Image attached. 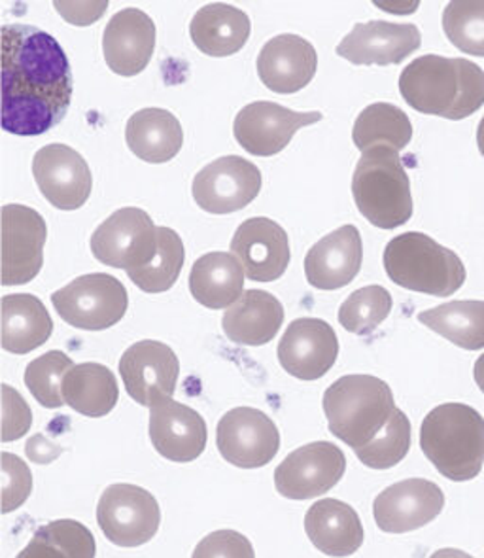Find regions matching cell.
<instances>
[{
    "instance_id": "cell-22",
    "label": "cell",
    "mask_w": 484,
    "mask_h": 558,
    "mask_svg": "<svg viewBox=\"0 0 484 558\" xmlns=\"http://www.w3.org/2000/svg\"><path fill=\"white\" fill-rule=\"evenodd\" d=\"M257 74L267 89L292 95L313 82L318 53L313 44L298 35H278L257 56Z\"/></svg>"
},
{
    "instance_id": "cell-39",
    "label": "cell",
    "mask_w": 484,
    "mask_h": 558,
    "mask_svg": "<svg viewBox=\"0 0 484 558\" xmlns=\"http://www.w3.org/2000/svg\"><path fill=\"white\" fill-rule=\"evenodd\" d=\"M74 367L64 352L50 351L33 360L25 369V387L43 408L59 409L64 405L63 383Z\"/></svg>"
},
{
    "instance_id": "cell-4",
    "label": "cell",
    "mask_w": 484,
    "mask_h": 558,
    "mask_svg": "<svg viewBox=\"0 0 484 558\" xmlns=\"http://www.w3.org/2000/svg\"><path fill=\"white\" fill-rule=\"evenodd\" d=\"M383 262L394 284L419 294L449 298L465 282L460 256L419 231L394 236L386 244Z\"/></svg>"
},
{
    "instance_id": "cell-38",
    "label": "cell",
    "mask_w": 484,
    "mask_h": 558,
    "mask_svg": "<svg viewBox=\"0 0 484 558\" xmlns=\"http://www.w3.org/2000/svg\"><path fill=\"white\" fill-rule=\"evenodd\" d=\"M411 449V423L401 409L396 408L390 421L373 441L358 449L356 457L371 470H390L406 459Z\"/></svg>"
},
{
    "instance_id": "cell-16",
    "label": "cell",
    "mask_w": 484,
    "mask_h": 558,
    "mask_svg": "<svg viewBox=\"0 0 484 558\" xmlns=\"http://www.w3.org/2000/svg\"><path fill=\"white\" fill-rule=\"evenodd\" d=\"M399 92L409 107L450 120L460 95V59L422 56L403 69Z\"/></svg>"
},
{
    "instance_id": "cell-9",
    "label": "cell",
    "mask_w": 484,
    "mask_h": 558,
    "mask_svg": "<svg viewBox=\"0 0 484 558\" xmlns=\"http://www.w3.org/2000/svg\"><path fill=\"white\" fill-rule=\"evenodd\" d=\"M221 459L241 470L269 464L280 449V432L271 416L254 408H235L221 416L216 429Z\"/></svg>"
},
{
    "instance_id": "cell-7",
    "label": "cell",
    "mask_w": 484,
    "mask_h": 558,
    "mask_svg": "<svg viewBox=\"0 0 484 558\" xmlns=\"http://www.w3.org/2000/svg\"><path fill=\"white\" fill-rule=\"evenodd\" d=\"M157 226L143 208L116 210L95 230L89 241L93 256L100 264L131 272L143 269L156 256Z\"/></svg>"
},
{
    "instance_id": "cell-36",
    "label": "cell",
    "mask_w": 484,
    "mask_h": 558,
    "mask_svg": "<svg viewBox=\"0 0 484 558\" xmlns=\"http://www.w3.org/2000/svg\"><path fill=\"white\" fill-rule=\"evenodd\" d=\"M392 305V294L385 287L360 288L342 301L339 324L350 333L370 336L390 316Z\"/></svg>"
},
{
    "instance_id": "cell-13",
    "label": "cell",
    "mask_w": 484,
    "mask_h": 558,
    "mask_svg": "<svg viewBox=\"0 0 484 558\" xmlns=\"http://www.w3.org/2000/svg\"><path fill=\"white\" fill-rule=\"evenodd\" d=\"M120 375L128 395L144 408L172 400L180 377L179 356L161 341H138L123 352Z\"/></svg>"
},
{
    "instance_id": "cell-12",
    "label": "cell",
    "mask_w": 484,
    "mask_h": 558,
    "mask_svg": "<svg viewBox=\"0 0 484 558\" xmlns=\"http://www.w3.org/2000/svg\"><path fill=\"white\" fill-rule=\"evenodd\" d=\"M48 226L35 208L2 207V287H22L36 279L44 264Z\"/></svg>"
},
{
    "instance_id": "cell-44",
    "label": "cell",
    "mask_w": 484,
    "mask_h": 558,
    "mask_svg": "<svg viewBox=\"0 0 484 558\" xmlns=\"http://www.w3.org/2000/svg\"><path fill=\"white\" fill-rule=\"evenodd\" d=\"M59 14L63 15L71 25H92L99 22L108 10V2H53Z\"/></svg>"
},
{
    "instance_id": "cell-42",
    "label": "cell",
    "mask_w": 484,
    "mask_h": 558,
    "mask_svg": "<svg viewBox=\"0 0 484 558\" xmlns=\"http://www.w3.org/2000/svg\"><path fill=\"white\" fill-rule=\"evenodd\" d=\"M484 105V71L468 59H460V95L450 120H465Z\"/></svg>"
},
{
    "instance_id": "cell-20",
    "label": "cell",
    "mask_w": 484,
    "mask_h": 558,
    "mask_svg": "<svg viewBox=\"0 0 484 558\" xmlns=\"http://www.w3.org/2000/svg\"><path fill=\"white\" fill-rule=\"evenodd\" d=\"M231 252L241 262L244 275L256 282L280 279L292 259L285 228L265 216L250 218L237 228Z\"/></svg>"
},
{
    "instance_id": "cell-34",
    "label": "cell",
    "mask_w": 484,
    "mask_h": 558,
    "mask_svg": "<svg viewBox=\"0 0 484 558\" xmlns=\"http://www.w3.org/2000/svg\"><path fill=\"white\" fill-rule=\"evenodd\" d=\"M97 544L86 524L59 519L36 530L27 547L15 558H95Z\"/></svg>"
},
{
    "instance_id": "cell-5",
    "label": "cell",
    "mask_w": 484,
    "mask_h": 558,
    "mask_svg": "<svg viewBox=\"0 0 484 558\" xmlns=\"http://www.w3.org/2000/svg\"><path fill=\"white\" fill-rule=\"evenodd\" d=\"M360 215L380 230H396L413 216V195L399 151L386 146L363 151L352 177Z\"/></svg>"
},
{
    "instance_id": "cell-21",
    "label": "cell",
    "mask_w": 484,
    "mask_h": 558,
    "mask_svg": "<svg viewBox=\"0 0 484 558\" xmlns=\"http://www.w3.org/2000/svg\"><path fill=\"white\" fill-rule=\"evenodd\" d=\"M156 50V23L138 8H125L110 17L102 36V53L110 71L131 78L150 65Z\"/></svg>"
},
{
    "instance_id": "cell-43",
    "label": "cell",
    "mask_w": 484,
    "mask_h": 558,
    "mask_svg": "<svg viewBox=\"0 0 484 558\" xmlns=\"http://www.w3.org/2000/svg\"><path fill=\"white\" fill-rule=\"evenodd\" d=\"M31 424L33 413L27 401L10 385H2V441L10 444L25 436Z\"/></svg>"
},
{
    "instance_id": "cell-17",
    "label": "cell",
    "mask_w": 484,
    "mask_h": 558,
    "mask_svg": "<svg viewBox=\"0 0 484 558\" xmlns=\"http://www.w3.org/2000/svg\"><path fill=\"white\" fill-rule=\"evenodd\" d=\"M286 373L300 380H318L334 367L339 356L335 329L320 318L293 320L277 349Z\"/></svg>"
},
{
    "instance_id": "cell-46",
    "label": "cell",
    "mask_w": 484,
    "mask_h": 558,
    "mask_svg": "<svg viewBox=\"0 0 484 558\" xmlns=\"http://www.w3.org/2000/svg\"><path fill=\"white\" fill-rule=\"evenodd\" d=\"M473 377H475V383H477V387L481 388V392L484 395V354H481L477 362H475Z\"/></svg>"
},
{
    "instance_id": "cell-15",
    "label": "cell",
    "mask_w": 484,
    "mask_h": 558,
    "mask_svg": "<svg viewBox=\"0 0 484 558\" xmlns=\"http://www.w3.org/2000/svg\"><path fill=\"white\" fill-rule=\"evenodd\" d=\"M33 177L40 194L59 210H78L92 195V169L66 144H48L36 151Z\"/></svg>"
},
{
    "instance_id": "cell-47",
    "label": "cell",
    "mask_w": 484,
    "mask_h": 558,
    "mask_svg": "<svg viewBox=\"0 0 484 558\" xmlns=\"http://www.w3.org/2000/svg\"><path fill=\"white\" fill-rule=\"evenodd\" d=\"M429 558H473L468 553L460 551V549H439L435 551Z\"/></svg>"
},
{
    "instance_id": "cell-27",
    "label": "cell",
    "mask_w": 484,
    "mask_h": 558,
    "mask_svg": "<svg viewBox=\"0 0 484 558\" xmlns=\"http://www.w3.org/2000/svg\"><path fill=\"white\" fill-rule=\"evenodd\" d=\"M252 23L246 12L223 2L201 8L190 23L195 48L210 58L235 56L246 46Z\"/></svg>"
},
{
    "instance_id": "cell-14",
    "label": "cell",
    "mask_w": 484,
    "mask_h": 558,
    "mask_svg": "<svg viewBox=\"0 0 484 558\" xmlns=\"http://www.w3.org/2000/svg\"><path fill=\"white\" fill-rule=\"evenodd\" d=\"M322 112H293L269 100L250 102L237 114L233 135L252 156L271 158L292 143L303 128L320 122Z\"/></svg>"
},
{
    "instance_id": "cell-33",
    "label": "cell",
    "mask_w": 484,
    "mask_h": 558,
    "mask_svg": "<svg viewBox=\"0 0 484 558\" xmlns=\"http://www.w3.org/2000/svg\"><path fill=\"white\" fill-rule=\"evenodd\" d=\"M411 138L413 125L409 116L390 102H373L363 108L352 130V141L362 154L378 146L396 151L403 150L411 143Z\"/></svg>"
},
{
    "instance_id": "cell-1",
    "label": "cell",
    "mask_w": 484,
    "mask_h": 558,
    "mask_svg": "<svg viewBox=\"0 0 484 558\" xmlns=\"http://www.w3.org/2000/svg\"><path fill=\"white\" fill-rule=\"evenodd\" d=\"M72 102V71L61 44L33 25L2 27V128L44 135L63 122Z\"/></svg>"
},
{
    "instance_id": "cell-23",
    "label": "cell",
    "mask_w": 484,
    "mask_h": 558,
    "mask_svg": "<svg viewBox=\"0 0 484 558\" xmlns=\"http://www.w3.org/2000/svg\"><path fill=\"white\" fill-rule=\"evenodd\" d=\"M150 439L164 459L193 462L207 447V423L195 409L165 400L150 409Z\"/></svg>"
},
{
    "instance_id": "cell-24",
    "label": "cell",
    "mask_w": 484,
    "mask_h": 558,
    "mask_svg": "<svg viewBox=\"0 0 484 558\" xmlns=\"http://www.w3.org/2000/svg\"><path fill=\"white\" fill-rule=\"evenodd\" d=\"M362 235L356 226H341L320 239L305 258V277L318 290L349 287L362 269Z\"/></svg>"
},
{
    "instance_id": "cell-3",
    "label": "cell",
    "mask_w": 484,
    "mask_h": 558,
    "mask_svg": "<svg viewBox=\"0 0 484 558\" xmlns=\"http://www.w3.org/2000/svg\"><path fill=\"white\" fill-rule=\"evenodd\" d=\"M329 432L354 451L373 441L396 411L392 388L373 375H344L324 395Z\"/></svg>"
},
{
    "instance_id": "cell-25",
    "label": "cell",
    "mask_w": 484,
    "mask_h": 558,
    "mask_svg": "<svg viewBox=\"0 0 484 558\" xmlns=\"http://www.w3.org/2000/svg\"><path fill=\"white\" fill-rule=\"evenodd\" d=\"M305 532L318 551L335 558L360 551L365 537L356 509L334 498L314 501L306 511Z\"/></svg>"
},
{
    "instance_id": "cell-26",
    "label": "cell",
    "mask_w": 484,
    "mask_h": 558,
    "mask_svg": "<svg viewBox=\"0 0 484 558\" xmlns=\"http://www.w3.org/2000/svg\"><path fill=\"white\" fill-rule=\"evenodd\" d=\"M285 323V307L265 290H246L221 318L223 333L233 343L264 347L271 343Z\"/></svg>"
},
{
    "instance_id": "cell-6",
    "label": "cell",
    "mask_w": 484,
    "mask_h": 558,
    "mask_svg": "<svg viewBox=\"0 0 484 558\" xmlns=\"http://www.w3.org/2000/svg\"><path fill=\"white\" fill-rule=\"evenodd\" d=\"M51 303L72 328L102 331L125 316L129 295L125 287L112 275L92 272L53 292Z\"/></svg>"
},
{
    "instance_id": "cell-30",
    "label": "cell",
    "mask_w": 484,
    "mask_h": 558,
    "mask_svg": "<svg viewBox=\"0 0 484 558\" xmlns=\"http://www.w3.org/2000/svg\"><path fill=\"white\" fill-rule=\"evenodd\" d=\"M53 320L36 295L2 298V349L12 354H29L50 341Z\"/></svg>"
},
{
    "instance_id": "cell-31",
    "label": "cell",
    "mask_w": 484,
    "mask_h": 558,
    "mask_svg": "<svg viewBox=\"0 0 484 558\" xmlns=\"http://www.w3.org/2000/svg\"><path fill=\"white\" fill-rule=\"evenodd\" d=\"M64 403L76 413L100 418L112 413L120 400V387L107 365L86 362L72 367L63 383Z\"/></svg>"
},
{
    "instance_id": "cell-29",
    "label": "cell",
    "mask_w": 484,
    "mask_h": 558,
    "mask_svg": "<svg viewBox=\"0 0 484 558\" xmlns=\"http://www.w3.org/2000/svg\"><path fill=\"white\" fill-rule=\"evenodd\" d=\"M190 292L203 307L229 308L244 294V269L235 254L208 252L193 264Z\"/></svg>"
},
{
    "instance_id": "cell-10",
    "label": "cell",
    "mask_w": 484,
    "mask_h": 558,
    "mask_svg": "<svg viewBox=\"0 0 484 558\" xmlns=\"http://www.w3.org/2000/svg\"><path fill=\"white\" fill-rule=\"evenodd\" d=\"M344 472V452L329 441H314L280 462L275 470V487L288 500H308L329 493Z\"/></svg>"
},
{
    "instance_id": "cell-19",
    "label": "cell",
    "mask_w": 484,
    "mask_h": 558,
    "mask_svg": "<svg viewBox=\"0 0 484 558\" xmlns=\"http://www.w3.org/2000/svg\"><path fill=\"white\" fill-rule=\"evenodd\" d=\"M421 44V31L413 23L365 22L356 23L335 51L354 65H399Z\"/></svg>"
},
{
    "instance_id": "cell-32",
    "label": "cell",
    "mask_w": 484,
    "mask_h": 558,
    "mask_svg": "<svg viewBox=\"0 0 484 558\" xmlns=\"http://www.w3.org/2000/svg\"><path fill=\"white\" fill-rule=\"evenodd\" d=\"M419 323L460 349H484V301H449L422 311Z\"/></svg>"
},
{
    "instance_id": "cell-37",
    "label": "cell",
    "mask_w": 484,
    "mask_h": 558,
    "mask_svg": "<svg viewBox=\"0 0 484 558\" xmlns=\"http://www.w3.org/2000/svg\"><path fill=\"white\" fill-rule=\"evenodd\" d=\"M443 31L458 50L484 58V0H455L443 12Z\"/></svg>"
},
{
    "instance_id": "cell-41",
    "label": "cell",
    "mask_w": 484,
    "mask_h": 558,
    "mask_svg": "<svg viewBox=\"0 0 484 558\" xmlns=\"http://www.w3.org/2000/svg\"><path fill=\"white\" fill-rule=\"evenodd\" d=\"M192 558H256L254 545L237 530H216L203 537Z\"/></svg>"
},
{
    "instance_id": "cell-48",
    "label": "cell",
    "mask_w": 484,
    "mask_h": 558,
    "mask_svg": "<svg viewBox=\"0 0 484 558\" xmlns=\"http://www.w3.org/2000/svg\"><path fill=\"white\" fill-rule=\"evenodd\" d=\"M477 144H479V151H481V154H483V158H484V118H483V120H481V123H479Z\"/></svg>"
},
{
    "instance_id": "cell-35",
    "label": "cell",
    "mask_w": 484,
    "mask_h": 558,
    "mask_svg": "<svg viewBox=\"0 0 484 558\" xmlns=\"http://www.w3.org/2000/svg\"><path fill=\"white\" fill-rule=\"evenodd\" d=\"M157 252L150 264L131 272L129 279L146 294H164L171 290L179 280L184 267V243L177 231L171 228H157Z\"/></svg>"
},
{
    "instance_id": "cell-2",
    "label": "cell",
    "mask_w": 484,
    "mask_h": 558,
    "mask_svg": "<svg viewBox=\"0 0 484 558\" xmlns=\"http://www.w3.org/2000/svg\"><path fill=\"white\" fill-rule=\"evenodd\" d=\"M421 449L443 477L475 480L484 462L483 415L465 403L432 409L422 423Z\"/></svg>"
},
{
    "instance_id": "cell-28",
    "label": "cell",
    "mask_w": 484,
    "mask_h": 558,
    "mask_svg": "<svg viewBox=\"0 0 484 558\" xmlns=\"http://www.w3.org/2000/svg\"><path fill=\"white\" fill-rule=\"evenodd\" d=\"M125 143L146 163H167L182 150L184 130L169 110L143 108L129 118Z\"/></svg>"
},
{
    "instance_id": "cell-11",
    "label": "cell",
    "mask_w": 484,
    "mask_h": 558,
    "mask_svg": "<svg viewBox=\"0 0 484 558\" xmlns=\"http://www.w3.org/2000/svg\"><path fill=\"white\" fill-rule=\"evenodd\" d=\"M262 192V172L241 156L218 158L193 179L195 203L210 215H231L249 207Z\"/></svg>"
},
{
    "instance_id": "cell-18",
    "label": "cell",
    "mask_w": 484,
    "mask_h": 558,
    "mask_svg": "<svg viewBox=\"0 0 484 558\" xmlns=\"http://www.w3.org/2000/svg\"><path fill=\"white\" fill-rule=\"evenodd\" d=\"M445 508V494L427 480L399 481L373 501V517L386 534H407L435 521Z\"/></svg>"
},
{
    "instance_id": "cell-45",
    "label": "cell",
    "mask_w": 484,
    "mask_h": 558,
    "mask_svg": "<svg viewBox=\"0 0 484 558\" xmlns=\"http://www.w3.org/2000/svg\"><path fill=\"white\" fill-rule=\"evenodd\" d=\"M25 449H27V457L33 462H36V464H50L61 454V449L51 444V441H48L46 437L40 436V434L31 437Z\"/></svg>"
},
{
    "instance_id": "cell-40",
    "label": "cell",
    "mask_w": 484,
    "mask_h": 558,
    "mask_svg": "<svg viewBox=\"0 0 484 558\" xmlns=\"http://www.w3.org/2000/svg\"><path fill=\"white\" fill-rule=\"evenodd\" d=\"M33 493V473L20 457L2 452V511L22 508Z\"/></svg>"
},
{
    "instance_id": "cell-8",
    "label": "cell",
    "mask_w": 484,
    "mask_h": 558,
    "mask_svg": "<svg viewBox=\"0 0 484 558\" xmlns=\"http://www.w3.org/2000/svg\"><path fill=\"white\" fill-rule=\"evenodd\" d=\"M97 523L110 544L141 547L156 537L161 509L156 496L146 488L116 483L100 496Z\"/></svg>"
}]
</instances>
